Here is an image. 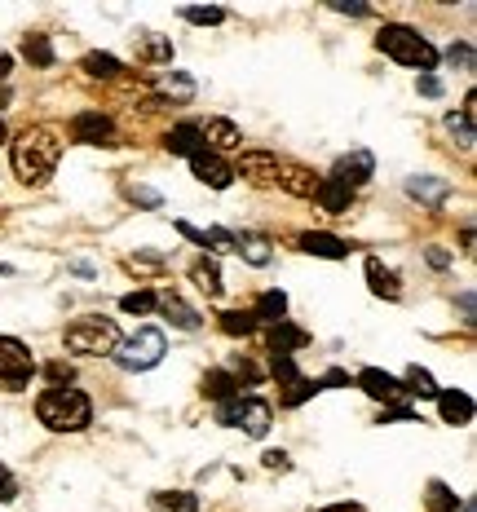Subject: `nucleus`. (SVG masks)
<instances>
[{"instance_id":"f257e3e1","label":"nucleus","mask_w":477,"mask_h":512,"mask_svg":"<svg viewBox=\"0 0 477 512\" xmlns=\"http://www.w3.org/2000/svg\"><path fill=\"white\" fill-rule=\"evenodd\" d=\"M9 159H14V173L23 177L27 186H45L62 159V142L49 128H27V133H18V142L9 146Z\"/></svg>"},{"instance_id":"f03ea898","label":"nucleus","mask_w":477,"mask_h":512,"mask_svg":"<svg viewBox=\"0 0 477 512\" xmlns=\"http://www.w3.org/2000/svg\"><path fill=\"white\" fill-rule=\"evenodd\" d=\"M36 415H40V424L53 433H80V429H89L93 424V402L84 398L80 389H45L40 393V402H36Z\"/></svg>"},{"instance_id":"7ed1b4c3","label":"nucleus","mask_w":477,"mask_h":512,"mask_svg":"<svg viewBox=\"0 0 477 512\" xmlns=\"http://www.w3.org/2000/svg\"><path fill=\"white\" fill-rule=\"evenodd\" d=\"M376 45L385 49L394 62H402V67H416L420 76H424V71H433V62H438V49H433L420 31H411L402 23H385V27H380Z\"/></svg>"},{"instance_id":"20e7f679","label":"nucleus","mask_w":477,"mask_h":512,"mask_svg":"<svg viewBox=\"0 0 477 512\" xmlns=\"http://www.w3.org/2000/svg\"><path fill=\"white\" fill-rule=\"evenodd\" d=\"M115 345H120V327H115V318H80V323L67 327V349L71 354H84V358H106L115 354Z\"/></svg>"},{"instance_id":"39448f33","label":"nucleus","mask_w":477,"mask_h":512,"mask_svg":"<svg viewBox=\"0 0 477 512\" xmlns=\"http://www.w3.org/2000/svg\"><path fill=\"white\" fill-rule=\"evenodd\" d=\"M270 402L261 398H243V393H235V398L217 402V420L230 424V429H243L248 437H265L270 433Z\"/></svg>"},{"instance_id":"423d86ee","label":"nucleus","mask_w":477,"mask_h":512,"mask_svg":"<svg viewBox=\"0 0 477 512\" xmlns=\"http://www.w3.org/2000/svg\"><path fill=\"white\" fill-rule=\"evenodd\" d=\"M164 332L159 327H142L137 336H129V340H120L115 345V362H120L124 371H151V367H159V358H164Z\"/></svg>"},{"instance_id":"0eeeda50","label":"nucleus","mask_w":477,"mask_h":512,"mask_svg":"<svg viewBox=\"0 0 477 512\" xmlns=\"http://www.w3.org/2000/svg\"><path fill=\"white\" fill-rule=\"evenodd\" d=\"M31 371H36L31 349L14 336H0V384H9V389H27Z\"/></svg>"},{"instance_id":"6e6552de","label":"nucleus","mask_w":477,"mask_h":512,"mask_svg":"<svg viewBox=\"0 0 477 512\" xmlns=\"http://www.w3.org/2000/svg\"><path fill=\"white\" fill-rule=\"evenodd\" d=\"M358 389H363L367 398L385 402V407H398V402L407 398V384H402L398 376H389V371H376V367L358 371Z\"/></svg>"},{"instance_id":"1a4fd4ad","label":"nucleus","mask_w":477,"mask_h":512,"mask_svg":"<svg viewBox=\"0 0 477 512\" xmlns=\"http://www.w3.org/2000/svg\"><path fill=\"white\" fill-rule=\"evenodd\" d=\"M71 137L84 146H115V124L106 120L102 111H80L71 120Z\"/></svg>"},{"instance_id":"9d476101","label":"nucleus","mask_w":477,"mask_h":512,"mask_svg":"<svg viewBox=\"0 0 477 512\" xmlns=\"http://www.w3.org/2000/svg\"><path fill=\"white\" fill-rule=\"evenodd\" d=\"M279 168H283L279 155H270V151H243L235 177L252 181V186H274V181H279Z\"/></svg>"},{"instance_id":"9b49d317","label":"nucleus","mask_w":477,"mask_h":512,"mask_svg":"<svg viewBox=\"0 0 477 512\" xmlns=\"http://www.w3.org/2000/svg\"><path fill=\"white\" fill-rule=\"evenodd\" d=\"M376 173V159H371V151H349L336 159V168H332V181H341L345 190H358L363 181Z\"/></svg>"},{"instance_id":"f8f14e48","label":"nucleus","mask_w":477,"mask_h":512,"mask_svg":"<svg viewBox=\"0 0 477 512\" xmlns=\"http://www.w3.org/2000/svg\"><path fill=\"white\" fill-rule=\"evenodd\" d=\"M190 173H195L199 181H204V186H212V190H226L230 181H235V168H230L221 155H212V151L190 155Z\"/></svg>"},{"instance_id":"ddd939ff","label":"nucleus","mask_w":477,"mask_h":512,"mask_svg":"<svg viewBox=\"0 0 477 512\" xmlns=\"http://www.w3.org/2000/svg\"><path fill=\"white\" fill-rule=\"evenodd\" d=\"M199 133H204V142L212 146V155H226V151H239L243 146V133L235 120H208V124H199Z\"/></svg>"},{"instance_id":"4468645a","label":"nucleus","mask_w":477,"mask_h":512,"mask_svg":"<svg viewBox=\"0 0 477 512\" xmlns=\"http://www.w3.org/2000/svg\"><path fill=\"white\" fill-rule=\"evenodd\" d=\"M407 195L420 199V204H429V208H438V204H447L451 199V181H442V177H407Z\"/></svg>"},{"instance_id":"2eb2a0df","label":"nucleus","mask_w":477,"mask_h":512,"mask_svg":"<svg viewBox=\"0 0 477 512\" xmlns=\"http://www.w3.org/2000/svg\"><path fill=\"white\" fill-rule=\"evenodd\" d=\"M301 252H310V256H323V261H345L349 256V243L345 239H336V234H301Z\"/></svg>"},{"instance_id":"dca6fc26","label":"nucleus","mask_w":477,"mask_h":512,"mask_svg":"<svg viewBox=\"0 0 477 512\" xmlns=\"http://www.w3.org/2000/svg\"><path fill=\"white\" fill-rule=\"evenodd\" d=\"M367 283H371V292L376 296H385V301H398L402 296V283H398V274L389 270L380 256H367Z\"/></svg>"},{"instance_id":"f3484780","label":"nucleus","mask_w":477,"mask_h":512,"mask_svg":"<svg viewBox=\"0 0 477 512\" xmlns=\"http://www.w3.org/2000/svg\"><path fill=\"white\" fill-rule=\"evenodd\" d=\"M155 309H164V314L173 318V327H182V332H199V314L177 292H159L155 296Z\"/></svg>"},{"instance_id":"a211bd4d","label":"nucleus","mask_w":477,"mask_h":512,"mask_svg":"<svg viewBox=\"0 0 477 512\" xmlns=\"http://www.w3.org/2000/svg\"><path fill=\"white\" fill-rule=\"evenodd\" d=\"M279 186L288 190V195H296V199H314L318 177L310 173V168H301V164H283L279 168Z\"/></svg>"},{"instance_id":"6ab92c4d","label":"nucleus","mask_w":477,"mask_h":512,"mask_svg":"<svg viewBox=\"0 0 477 512\" xmlns=\"http://www.w3.org/2000/svg\"><path fill=\"white\" fill-rule=\"evenodd\" d=\"M314 199H318V208L323 212H332V217H345L349 212V199H354V190H345L341 181H318V190H314Z\"/></svg>"},{"instance_id":"aec40b11","label":"nucleus","mask_w":477,"mask_h":512,"mask_svg":"<svg viewBox=\"0 0 477 512\" xmlns=\"http://www.w3.org/2000/svg\"><path fill=\"white\" fill-rule=\"evenodd\" d=\"M438 411L447 424H469L473 420V402L469 393H451V389H438Z\"/></svg>"},{"instance_id":"412c9836","label":"nucleus","mask_w":477,"mask_h":512,"mask_svg":"<svg viewBox=\"0 0 477 512\" xmlns=\"http://www.w3.org/2000/svg\"><path fill=\"white\" fill-rule=\"evenodd\" d=\"M168 151L173 155H199L204 151V133H199V124H177L173 133H168Z\"/></svg>"},{"instance_id":"4be33fe9","label":"nucleus","mask_w":477,"mask_h":512,"mask_svg":"<svg viewBox=\"0 0 477 512\" xmlns=\"http://www.w3.org/2000/svg\"><path fill=\"white\" fill-rule=\"evenodd\" d=\"M151 508L155 512H199V499L190 490H155Z\"/></svg>"},{"instance_id":"5701e85b","label":"nucleus","mask_w":477,"mask_h":512,"mask_svg":"<svg viewBox=\"0 0 477 512\" xmlns=\"http://www.w3.org/2000/svg\"><path fill=\"white\" fill-rule=\"evenodd\" d=\"M305 340H310V336H305L301 327H292L288 318H279V323L270 327V345H274V354H292V349H301Z\"/></svg>"},{"instance_id":"b1692460","label":"nucleus","mask_w":477,"mask_h":512,"mask_svg":"<svg viewBox=\"0 0 477 512\" xmlns=\"http://www.w3.org/2000/svg\"><path fill=\"white\" fill-rule=\"evenodd\" d=\"M80 67L89 71L93 80H115V76L124 71V62H120V58H111V53H84Z\"/></svg>"},{"instance_id":"393cba45","label":"nucleus","mask_w":477,"mask_h":512,"mask_svg":"<svg viewBox=\"0 0 477 512\" xmlns=\"http://www.w3.org/2000/svg\"><path fill=\"white\" fill-rule=\"evenodd\" d=\"M190 279H195V287L204 296H221V270H217V261H195V270H190Z\"/></svg>"},{"instance_id":"a878e982","label":"nucleus","mask_w":477,"mask_h":512,"mask_svg":"<svg viewBox=\"0 0 477 512\" xmlns=\"http://www.w3.org/2000/svg\"><path fill=\"white\" fill-rule=\"evenodd\" d=\"M137 58L142 62H173V45H168L164 36H155V31H146V36L137 40Z\"/></svg>"},{"instance_id":"bb28decb","label":"nucleus","mask_w":477,"mask_h":512,"mask_svg":"<svg viewBox=\"0 0 477 512\" xmlns=\"http://www.w3.org/2000/svg\"><path fill=\"white\" fill-rule=\"evenodd\" d=\"M204 393H208V398H217V402H226V398H235V393H239V380L230 376V371H208V376H204Z\"/></svg>"},{"instance_id":"cd10ccee","label":"nucleus","mask_w":477,"mask_h":512,"mask_svg":"<svg viewBox=\"0 0 477 512\" xmlns=\"http://www.w3.org/2000/svg\"><path fill=\"white\" fill-rule=\"evenodd\" d=\"M159 93H164V98L190 102V98H195V80L182 76V71H173V76H159Z\"/></svg>"},{"instance_id":"c85d7f7f","label":"nucleus","mask_w":477,"mask_h":512,"mask_svg":"<svg viewBox=\"0 0 477 512\" xmlns=\"http://www.w3.org/2000/svg\"><path fill=\"white\" fill-rule=\"evenodd\" d=\"M235 252H243V261H248V265H270V243L257 239V234L235 239Z\"/></svg>"},{"instance_id":"c756f323","label":"nucleus","mask_w":477,"mask_h":512,"mask_svg":"<svg viewBox=\"0 0 477 512\" xmlns=\"http://www.w3.org/2000/svg\"><path fill=\"white\" fill-rule=\"evenodd\" d=\"M447 128H451L455 142H460V151H473V111L447 115Z\"/></svg>"},{"instance_id":"7c9ffc66","label":"nucleus","mask_w":477,"mask_h":512,"mask_svg":"<svg viewBox=\"0 0 477 512\" xmlns=\"http://www.w3.org/2000/svg\"><path fill=\"white\" fill-rule=\"evenodd\" d=\"M27 62H36V67H53V45H49V36H27Z\"/></svg>"},{"instance_id":"2f4dec72","label":"nucleus","mask_w":477,"mask_h":512,"mask_svg":"<svg viewBox=\"0 0 477 512\" xmlns=\"http://www.w3.org/2000/svg\"><path fill=\"white\" fill-rule=\"evenodd\" d=\"M429 512H460V499L451 495V486L429 482Z\"/></svg>"},{"instance_id":"473e14b6","label":"nucleus","mask_w":477,"mask_h":512,"mask_svg":"<svg viewBox=\"0 0 477 512\" xmlns=\"http://www.w3.org/2000/svg\"><path fill=\"white\" fill-rule=\"evenodd\" d=\"M283 309H288V296H283V292H265L257 301V314H252V318H270V323H279Z\"/></svg>"},{"instance_id":"72a5a7b5","label":"nucleus","mask_w":477,"mask_h":512,"mask_svg":"<svg viewBox=\"0 0 477 512\" xmlns=\"http://www.w3.org/2000/svg\"><path fill=\"white\" fill-rule=\"evenodd\" d=\"M407 384H411L407 393H420V398H438V384H433V376H429L424 367H411V371H407Z\"/></svg>"},{"instance_id":"f704fd0d","label":"nucleus","mask_w":477,"mask_h":512,"mask_svg":"<svg viewBox=\"0 0 477 512\" xmlns=\"http://www.w3.org/2000/svg\"><path fill=\"white\" fill-rule=\"evenodd\" d=\"M221 327H226L230 336H252V332H257V318L239 314V309H235V314H221Z\"/></svg>"},{"instance_id":"c9c22d12","label":"nucleus","mask_w":477,"mask_h":512,"mask_svg":"<svg viewBox=\"0 0 477 512\" xmlns=\"http://www.w3.org/2000/svg\"><path fill=\"white\" fill-rule=\"evenodd\" d=\"M318 393V380H292L288 393H283V407H301L305 398H314Z\"/></svg>"},{"instance_id":"e433bc0d","label":"nucleus","mask_w":477,"mask_h":512,"mask_svg":"<svg viewBox=\"0 0 477 512\" xmlns=\"http://www.w3.org/2000/svg\"><path fill=\"white\" fill-rule=\"evenodd\" d=\"M182 18L195 27H217V23H226V9H182Z\"/></svg>"},{"instance_id":"4c0bfd02","label":"nucleus","mask_w":477,"mask_h":512,"mask_svg":"<svg viewBox=\"0 0 477 512\" xmlns=\"http://www.w3.org/2000/svg\"><path fill=\"white\" fill-rule=\"evenodd\" d=\"M120 309H124V314H151V309H155V292H129L120 301Z\"/></svg>"},{"instance_id":"58836bf2","label":"nucleus","mask_w":477,"mask_h":512,"mask_svg":"<svg viewBox=\"0 0 477 512\" xmlns=\"http://www.w3.org/2000/svg\"><path fill=\"white\" fill-rule=\"evenodd\" d=\"M270 371H274V380H283V384L301 380V376H296V362H292V354H274V362H270Z\"/></svg>"},{"instance_id":"ea45409f","label":"nucleus","mask_w":477,"mask_h":512,"mask_svg":"<svg viewBox=\"0 0 477 512\" xmlns=\"http://www.w3.org/2000/svg\"><path fill=\"white\" fill-rule=\"evenodd\" d=\"M416 89L424 93V98H442V80L433 76V71H424V76L416 80Z\"/></svg>"},{"instance_id":"a19ab883","label":"nucleus","mask_w":477,"mask_h":512,"mask_svg":"<svg viewBox=\"0 0 477 512\" xmlns=\"http://www.w3.org/2000/svg\"><path fill=\"white\" fill-rule=\"evenodd\" d=\"M18 495V482H14V473H9L5 464H0V504H9V499Z\"/></svg>"},{"instance_id":"79ce46f5","label":"nucleus","mask_w":477,"mask_h":512,"mask_svg":"<svg viewBox=\"0 0 477 512\" xmlns=\"http://www.w3.org/2000/svg\"><path fill=\"white\" fill-rule=\"evenodd\" d=\"M265 468H279V473H288V468H292L288 451H265Z\"/></svg>"},{"instance_id":"37998d69","label":"nucleus","mask_w":477,"mask_h":512,"mask_svg":"<svg viewBox=\"0 0 477 512\" xmlns=\"http://www.w3.org/2000/svg\"><path fill=\"white\" fill-rule=\"evenodd\" d=\"M129 195L137 199V204H146V208H159V195H155V190H146V186H133Z\"/></svg>"},{"instance_id":"c03bdc74","label":"nucleus","mask_w":477,"mask_h":512,"mask_svg":"<svg viewBox=\"0 0 477 512\" xmlns=\"http://www.w3.org/2000/svg\"><path fill=\"white\" fill-rule=\"evenodd\" d=\"M49 380H53V389H62V380H71V367H62V362H53V367H49Z\"/></svg>"},{"instance_id":"a18cd8bd","label":"nucleus","mask_w":477,"mask_h":512,"mask_svg":"<svg viewBox=\"0 0 477 512\" xmlns=\"http://www.w3.org/2000/svg\"><path fill=\"white\" fill-rule=\"evenodd\" d=\"M429 265H433V270H447V265H451V252H442V248H429Z\"/></svg>"},{"instance_id":"49530a36","label":"nucleus","mask_w":477,"mask_h":512,"mask_svg":"<svg viewBox=\"0 0 477 512\" xmlns=\"http://www.w3.org/2000/svg\"><path fill=\"white\" fill-rule=\"evenodd\" d=\"M133 270H159V265H164V261H159V256H133Z\"/></svg>"},{"instance_id":"de8ad7c7","label":"nucleus","mask_w":477,"mask_h":512,"mask_svg":"<svg viewBox=\"0 0 477 512\" xmlns=\"http://www.w3.org/2000/svg\"><path fill=\"white\" fill-rule=\"evenodd\" d=\"M332 9H336V14H354V18H363V14H367V5H345V0H336Z\"/></svg>"},{"instance_id":"09e8293b","label":"nucleus","mask_w":477,"mask_h":512,"mask_svg":"<svg viewBox=\"0 0 477 512\" xmlns=\"http://www.w3.org/2000/svg\"><path fill=\"white\" fill-rule=\"evenodd\" d=\"M9 71H14V58H9L5 49H0V80H9Z\"/></svg>"},{"instance_id":"8fccbe9b","label":"nucleus","mask_w":477,"mask_h":512,"mask_svg":"<svg viewBox=\"0 0 477 512\" xmlns=\"http://www.w3.org/2000/svg\"><path fill=\"white\" fill-rule=\"evenodd\" d=\"M323 512H363L358 504H332V508H323Z\"/></svg>"},{"instance_id":"3c124183","label":"nucleus","mask_w":477,"mask_h":512,"mask_svg":"<svg viewBox=\"0 0 477 512\" xmlns=\"http://www.w3.org/2000/svg\"><path fill=\"white\" fill-rule=\"evenodd\" d=\"M9 142V133H5V120H0V146H5Z\"/></svg>"},{"instance_id":"603ef678","label":"nucleus","mask_w":477,"mask_h":512,"mask_svg":"<svg viewBox=\"0 0 477 512\" xmlns=\"http://www.w3.org/2000/svg\"><path fill=\"white\" fill-rule=\"evenodd\" d=\"M460 512H473V504H460Z\"/></svg>"}]
</instances>
